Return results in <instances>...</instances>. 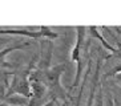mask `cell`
Returning a JSON list of instances; mask_svg holds the SVG:
<instances>
[{
	"label": "cell",
	"instance_id": "1",
	"mask_svg": "<svg viewBox=\"0 0 121 106\" xmlns=\"http://www.w3.org/2000/svg\"><path fill=\"white\" fill-rule=\"evenodd\" d=\"M13 49H16V46H9L7 49L0 50V66H11V65L5 61V56H7L9 52H12Z\"/></svg>",
	"mask_w": 121,
	"mask_h": 106
}]
</instances>
